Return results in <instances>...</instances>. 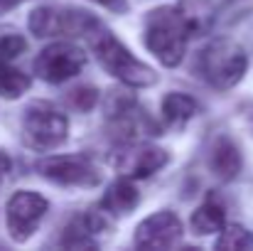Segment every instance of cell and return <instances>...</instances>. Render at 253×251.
I'll return each instance as SVG.
<instances>
[{
  "mask_svg": "<svg viewBox=\"0 0 253 251\" xmlns=\"http://www.w3.org/2000/svg\"><path fill=\"white\" fill-rule=\"evenodd\" d=\"M93 2H98V5H103V7L113 10V12H123V10L128 7V2H126V0H93Z\"/></svg>",
  "mask_w": 253,
  "mask_h": 251,
  "instance_id": "obj_19",
  "label": "cell"
},
{
  "mask_svg": "<svg viewBox=\"0 0 253 251\" xmlns=\"http://www.w3.org/2000/svg\"><path fill=\"white\" fill-rule=\"evenodd\" d=\"M7 170H10V158L0 151V177H5V175H7Z\"/></svg>",
  "mask_w": 253,
  "mask_h": 251,
  "instance_id": "obj_20",
  "label": "cell"
},
{
  "mask_svg": "<svg viewBox=\"0 0 253 251\" xmlns=\"http://www.w3.org/2000/svg\"><path fill=\"white\" fill-rule=\"evenodd\" d=\"M27 50V42H25V37L17 32V30H12V27H0V59L2 62H7V59H15L17 54H22Z\"/></svg>",
  "mask_w": 253,
  "mask_h": 251,
  "instance_id": "obj_17",
  "label": "cell"
},
{
  "mask_svg": "<svg viewBox=\"0 0 253 251\" xmlns=\"http://www.w3.org/2000/svg\"><path fill=\"white\" fill-rule=\"evenodd\" d=\"M226 227V212L219 202L207 200L194 214H192V229L197 234H216Z\"/></svg>",
  "mask_w": 253,
  "mask_h": 251,
  "instance_id": "obj_13",
  "label": "cell"
},
{
  "mask_svg": "<svg viewBox=\"0 0 253 251\" xmlns=\"http://www.w3.org/2000/svg\"><path fill=\"white\" fill-rule=\"evenodd\" d=\"M199 67H202V77L214 89H231L246 74L249 57L236 42L216 40L202 52Z\"/></svg>",
  "mask_w": 253,
  "mask_h": 251,
  "instance_id": "obj_3",
  "label": "cell"
},
{
  "mask_svg": "<svg viewBox=\"0 0 253 251\" xmlns=\"http://www.w3.org/2000/svg\"><path fill=\"white\" fill-rule=\"evenodd\" d=\"M168 160L169 155L163 148L138 143V141H123L108 158L111 165L123 177H130V180H143V177L155 175L158 170L168 165Z\"/></svg>",
  "mask_w": 253,
  "mask_h": 251,
  "instance_id": "obj_5",
  "label": "cell"
},
{
  "mask_svg": "<svg viewBox=\"0 0 253 251\" xmlns=\"http://www.w3.org/2000/svg\"><path fill=\"white\" fill-rule=\"evenodd\" d=\"M91 45H93V52L101 62V67L113 74L118 82L128 84V86H135V89H145V86H153L158 82V74L155 69H150L148 64L138 62L111 32H106L103 27L96 30L91 37Z\"/></svg>",
  "mask_w": 253,
  "mask_h": 251,
  "instance_id": "obj_2",
  "label": "cell"
},
{
  "mask_svg": "<svg viewBox=\"0 0 253 251\" xmlns=\"http://www.w3.org/2000/svg\"><path fill=\"white\" fill-rule=\"evenodd\" d=\"M27 89H30V77L0 59V96L2 99H20Z\"/></svg>",
  "mask_w": 253,
  "mask_h": 251,
  "instance_id": "obj_15",
  "label": "cell"
},
{
  "mask_svg": "<svg viewBox=\"0 0 253 251\" xmlns=\"http://www.w3.org/2000/svg\"><path fill=\"white\" fill-rule=\"evenodd\" d=\"M216 249H253V234L249 229L239 227V224H231V227H224L221 229V237L216 239Z\"/></svg>",
  "mask_w": 253,
  "mask_h": 251,
  "instance_id": "obj_16",
  "label": "cell"
},
{
  "mask_svg": "<svg viewBox=\"0 0 253 251\" xmlns=\"http://www.w3.org/2000/svg\"><path fill=\"white\" fill-rule=\"evenodd\" d=\"M47 200L32 190H20L7 202V232L15 242L30 239L47 214Z\"/></svg>",
  "mask_w": 253,
  "mask_h": 251,
  "instance_id": "obj_8",
  "label": "cell"
},
{
  "mask_svg": "<svg viewBox=\"0 0 253 251\" xmlns=\"http://www.w3.org/2000/svg\"><path fill=\"white\" fill-rule=\"evenodd\" d=\"M138 202H140V195H138L135 185L130 182V177H121L106 190V195L101 200V207L116 217V214L133 212L138 207Z\"/></svg>",
  "mask_w": 253,
  "mask_h": 251,
  "instance_id": "obj_11",
  "label": "cell"
},
{
  "mask_svg": "<svg viewBox=\"0 0 253 251\" xmlns=\"http://www.w3.org/2000/svg\"><path fill=\"white\" fill-rule=\"evenodd\" d=\"M197 113V101L187 94H177L172 91L165 96L163 101V118L168 121L169 126H182L187 123L192 116Z\"/></svg>",
  "mask_w": 253,
  "mask_h": 251,
  "instance_id": "obj_14",
  "label": "cell"
},
{
  "mask_svg": "<svg viewBox=\"0 0 253 251\" xmlns=\"http://www.w3.org/2000/svg\"><path fill=\"white\" fill-rule=\"evenodd\" d=\"M72 101H74V106H77V108H82V111H91V108L96 106V101H98V91H96V89H91V86H86V89H77V91L72 94Z\"/></svg>",
  "mask_w": 253,
  "mask_h": 251,
  "instance_id": "obj_18",
  "label": "cell"
},
{
  "mask_svg": "<svg viewBox=\"0 0 253 251\" xmlns=\"http://www.w3.org/2000/svg\"><path fill=\"white\" fill-rule=\"evenodd\" d=\"M30 30L37 37H57V35H69V37H91L96 30H101V22L77 7H37L30 15Z\"/></svg>",
  "mask_w": 253,
  "mask_h": 251,
  "instance_id": "obj_4",
  "label": "cell"
},
{
  "mask_svg": "<svg viewBox=\"0 0 253 251\" xmlns=\"http://www.w3.org/2000/svg\"><path fill=\"white\" fill-rule=\"evenodd\" d=\"M25 141L37 151H52L67 141L69 121L54 108H32L22 121Z\"/></svg>",
  "mask_w": 253,
  "mask_h": 251,
  "instance_id": "obj_7",
  "label": "cell"
},
{
  "mask_svg": "<svg viewBox=\"0 0 253 251\" xmlns=\"http://www.w3.org/2000/svg\"><path fill=\"white\" fill-rule=\"evenodd\" d=\"M86 64V54L82 47L69 42H54L40 52L35 59V72L40 79L49 84H62L77 77Z\"/></svg>",
  "mask_w": 253,
  "mask_h": 251,
  "instance_id": "obj_6",
  "label": "cell"
},
{
  "mask_svg": "<svg viewBox=\"0 0 253 251\" xmlns=\"http://www.w3.org/2000/svg\"><path fill=\"white\" fill-rule=\"evenodd\" d=\"M40 175L67 187H91L98 182V170L84 155H52L40 160Z\"/></svg>",
  "mask_w": 253,
  "mask_h": 251,
  "instance_id": "obj_9",
  "label": "cell"
},
{
  "mask_svg": "<svg viewBox=\"0 0 253 251\" xmlns=\"http://www.w3.org/2000/svg\"><path fill=\"white\" fill-rule=\"evenodd\" d=\"M182 234H184L182 219L174 212L163 209V212H155L145 222L138 224L135 244L140 249H169L182 239Z\"/></svg>",
  "mask_w": 253,
  "mask_h": 251,
  "instance_id": "obj_10",
  "label": "cell"
},
{
  "mask_svg": "<svg viewBox=\"0 0 253 251\" xmlns=\"http://www.w3.org/2000/svg\"><path fill=\"white\" fill-rule=\"evenodd\" d=\"M20 2H25V0H0V12H7V10L17 7Z\"/></svg>",
  "mask_w": 253,
  "mask_h": 251,
  "instance_id": "obj_21",
  "label": "cell"
},
{
  "mask_svg": "<svg viewBox=\"0 0 253 251\" xmlns=\"http://www.w3.org/2000/svg\"><path fill=\"white\" fill-rule=\"evenodd\" d=\"M211 7L202 0H187L158 7L145 20V47L165 64L177 67L184 57L187 42L209 30Z\"/></svg>",
  "mask_w": 253,
  "mask_h": 251,
  "instance_id": "obj_1",
  "label": "cell"
},
{
  "mask_svg": "<svg viewBox=\"0 0 253 251\" xmlns=\"http://www.w3.org/2000/svg\"><path fill=\"white\" fill-rule=\"evenodd\" d=\"M209 165H211L216 177L234 180L241 172V151L236 148V143L231 138H216V143L211 148Z\"/></svg>",
  "mask_w": 253,
  "mask_h": 251,
  "instance_id": "obj_12",
  "label": "cell"
}]
</instances>
